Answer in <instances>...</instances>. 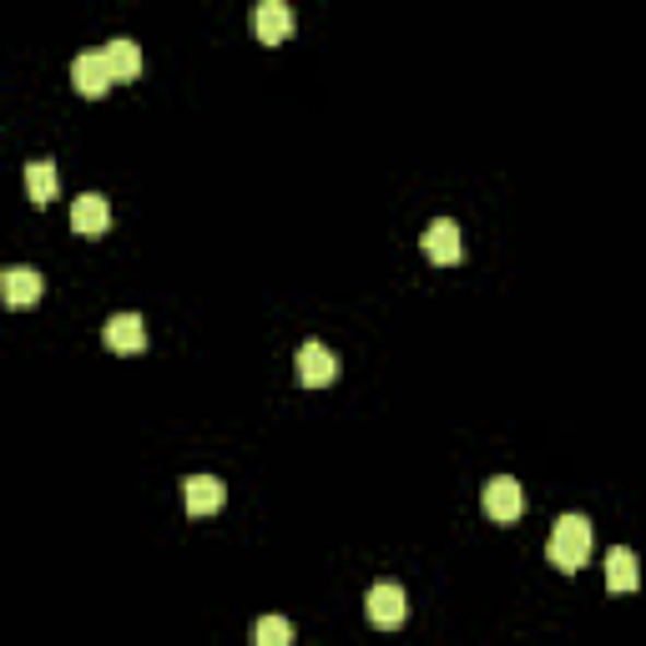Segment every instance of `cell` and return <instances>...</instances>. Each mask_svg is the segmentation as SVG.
Listing matches in <instances>:
<instances>
[{
    "instance_id": "3",
    "label": "cell",
    "mask_w": 646,
    "mask_h": 646,
    "mask_svg": "<svg viewBox=\"0 0 646 646\" xmlns=\"http://www.w3.org/2000/svg\"><path fill=\"white\" fill-rule=\"evenodd\" d=\"M339 379V354L329 343H304L298 349V384L304 389H324V384Z\"/></svg>"
},
{
    "instance_id": "9",
    "label": "cell",
    "mask_w": 646,
    "mask_h": 646,
    "mask_svg": "<svg viewBox=\"0 0 646 646\" xmlns=\"http://www.w3.org/2000/svg\"><path fill=\"white\" fill-rule=\"evenodd\" d=\"M252 31L263 46H278V40L293 36V5L289 0H263L258 11H252Z\"/></svg>"
},
{
    "instance_id": "12",
    "label": "cell",
    "mask_w": 646,
    "mask_h": 646,
    "mask_svg": "<svg viewBox=\"0 0 646 646\" xmlns=\"http://www.w3.org/2000/svg\"><path fill=\"white\" fill-rule=\"evenodd\" d=\"M102 51H106V67H111V77H117V81H137V77H142V51H137V40L117 36V40H106Z\"/></svg>"
},
{
    "instance_id": "4",
    "label": "cell",
    "mask_w": 646,
    "mask_h": 646,
    "mask_svg": "<svg viewBox=\"0 0 646 646\" xmlns=\"http://www.w3.org/2000/svg\"><path fill=\"white\" fill-rule=\"evenodd\" d=\"M520 510H526V485H520V480H510V475L490 480V485H485V515H490V520L510 526Z\"/></svg>"
},
{
    "instance_id": "10",
    "label": "cell",
    "mask_w": 646,
    "mask_h": 646,
    "mask_svg": "<svg viewBox=\"0 0 646 646\" xmlns=\"http://www.w3.org/2000/svg\"><path fill=\"white\" fill-rule=\"evenodd\" d=\"M183 501H187V515H212V510H223L227 485L218 475H187L183 480Z\"/></svg>"
},
{
    "instance_id": "5",
    "label": "cell",
    "mask_w": 646,
    "mask_h": 646,
    "mask_svg": "<svg viewBox=\"0 0 646 646\" xmlns=\"http://www.w3.org/2000/svg\"><path fill=\"white\" fill-rule=\"evenodd\" d=\"M424 258L439 268L460 263L465 258V243H460V223H449V218H435V223L424 227Z\"/></svg>"
},
{
    "instance_id": "2",
    "label": "cell",
    "mask_w": 646,
    "mask_h": 646,
    "mask_svg": "<svg viewBox=\"0 0 646 646\" xmlns=\"http://www.w3.org/2000/svg\"><path fill=\"white\" fill-rule=\"evenodd\" d=\"M364 611H369V621L379 626V632H395V626H404V621H409L404 586H395V580H379V586L364 596Z\"/></svg>"
},
{
    "instance_id": "1",
    "label": "cell",
    "mask_w": 646,
    "mask_h": 646,
    "mask_svg": "<svg viewBox=\"0 0 646 646\" xmlns=\"http://www.w3.org/2000/svg\"><path fill=\"white\" fill-rule=\"evenodd\" d=\"M545 555H551V566H561L571 576V571H580L586 561H591V520L586 515H561L551 530V541H545Z\"/></svg>"
},
{
    "instance_id": "11",
    "label": "cell",
    "mask_w": 646,
    "mask_h": 646,
    "mask_svg": "<svg viewBox=\"0 0 646 646\" xmlns=\"http://www.w3.org/2000/svg\"><path fill=\"white\" fill-rule=\"evenodd\" d=\"M71 227H77L81 238L106 233V227H111V202H106L102 192H81V198L71 202Z\"/></svg>"
},
{
    "instance_id": "8",
    "label": "cell",
    "mask_w": 646,
    "mask_h": 646,
    "mask_svg": "<svg viewBox=\"0 0 646 646\" xmlns=\"http://www.w3.org/2000/svg\"><path fill=\"white\" fill-rule=\"evenodd\" d=\"M106 349L111 354H142L146 349V329H142V314H111L102 329Z\"/></svg>"
},
{
    "instance_id": "13",
    "label": "cell",
    "mask_w": 646,
    "mask_h": 646,
    "mask_svg": "<svg viewBox=\"0 0 646 646\" xmlns=\"http://www.w3.org/2000/svg\"><path fill=\"white\" fill-rule=\"evenodd\" d=\"M607 586H611L616 596H626V591H636V586H642V571H636V555L626 551V545L607 551Z\"/></svg>"
},
{
    "instance_id": "14",
    "label": "cell",
    "mask_w": 646,
    "mask_h": 646,
    "mask_svg": "<svg viewBox=\"0 0 646 646\" xmlns=\"http://www.w3.org/2000/svg\"><path fill=\"white\" fill-rule=\"evenodd\" d=\"M26 192H31V202H36V208H46V202L56 198V162L51 157L26 162Z\"/></svg>"
},
{
    "instance_id": "15",
    "label": "cell",
    "mask_w": 646,
    "mask_h": 646,
    "mask_svg": "<svg viewBox=\"0 0 646 646\" xmlns=\"http://www.w3.org/2000/svg\"><path fill=\"white\" fill-rule=\"evenodd\" d=\"M252 646H293V621L289 616H258Z\"/></svg>"
},
{
    "instance_id": "7",
    "label": "cell",
    "mask_w": 646,
    "mask_h": 646,
    "mask_svg": "<svg viewBox=\"0 0 646 646\" xmlns=\"http://www.w3.org/2000/svg\"><path fill=\"white\" fill-rule=\"evenodd\" d=\"M40 293H46V278H40L36 268H5V273H0V298L11 308L40 304Z\"/></svg>"
},
{
    "instance_id": "6",
    "label": "cell",
    "mask_w": 646,
    "mask_h": 646,
    "mask_svg": "<svg viewBox=\"0 0 646 646\" xmlns=\"http://www.w3.org/2000/svg\"><path fill=\"white\" fill-rule=\"evenodd\" d=\"M111 67H106V51H81L77 61H71V86H77L81 96H106V86H111Z\"/></svg>"
}]
</instances>
